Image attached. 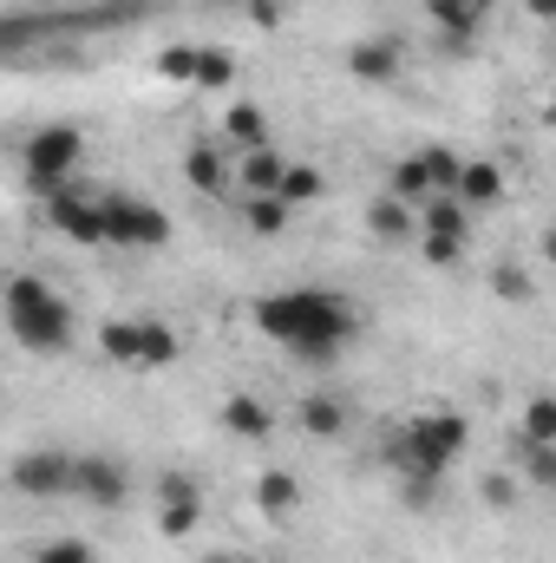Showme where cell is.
Segmentation results:
<instances>
[{"mask_svg":"<svg viewBox=\"0 0 556 563\" xmlns=\"http://www.w3.org/2000/svg\"><path fill=\"white\" fill-rule=\"evenodd\" d=\"M26 184L40 190V197H53V190H66L79 170H86V132L79 125H40L33 139H26Z\"/></svg>","mask_w":556,"mask_h":563,"instance_id":"4","label":"cell"},{"mask_svg":"<svg viewBox=\"0 0 556 563\" xmlns=\"http://www.w3.org/2000/svg\"><path fill=\"white\" fill-rule=\"evenodd\" d=\"M197 525H203V498H177V505L157 511V531L164 538H197Z\"/></svg>","mask_w":556,"mask_h":563,"instance_id":"26","label":"cell"},{"mask_svg":"<svg viewBox=\"0 0 556 563\" xmlns=\"http://www.w3.org/2000/svg\"><path fill=\"white\" fill-rule=\"evenodd\" d=\"M465 243H471V210L458 197H425V210H419V250H425V263L452 269L465 256Z\"/></svg>","mask_w":556,"mask_h":563,"instance_id":"7","label":"cell"},{"mask_svg":"<svg viewBox=\"0 0 556 563\" xmlns=\"http://www.w3.org/2000/svg\"><path fill=\"white\" fill-rule=\"evenodd\" d=\"M157 73L177 79V86H230L236 79V59H230V46H164L157 53Z\"/></svg>","mask_w":556,"mask_h":563,"instance_id":"9","label":"cell"},{"mask_svg":"<svg viewBox=\"0 0 556 563\" xmlns=\"http://www.w3.org/2000/svg\"><path fill=\"white\" fill-rule=\"evenodd\" d=\"M0 308H7V328H13L20 347H33V354H66L73 347V308H66V295L53 282L7 276Z\"/></svg>","mask_w":556,"mask_h":563,"instance_id":"3","label":"cell"},{"mask_svg":"<svg viewBox=\"0 0 556 563\" xmlns=\"http://www.w3.org/2000/svg\"><path fill=\"white\" fill-rule=\"evenodd\" d=\"M419 164H425V190H432V197H452V184H458V164H465V157H458V151H445V144H425V151H419Z\"/></svg>","mask_w":556,"mask_h":563,"instance_id":"23","label":"cell"},{"mask_svg":"<svg viewBox=\"0 0 556 563\" xmlns=\"http://www.w3.org/2000/svg\"><path fill=\"white\" fill-rule=\"evenodd\" d=\"M524 7H531L537 20H551V13H556V0H524Z\"/></svg>","mask_w":556,"mask_h":563,"instance_id":"32","label":"cell"},{"mask_svg":"<svg viewBox=\"0 0 556 563\" xmlns=\"http://www.w3.org/2000/svg\"><path fill=\"white\" fill-rule=\"evenodd\" d=\"M249 314H256V334H269L294 361H334L360 334V308L327 288H276Z\"/></svg>","mask_w":556,"mask_h":563,"instance_id":"1","label":"cell"},{"mask_svg":"<svg viewBox=\"0 0 556 563\" xmlns=\"http://www.w3.org/2000/svg\"><path fill=\"white\" fill-rule=\"evenodd\" d=\"M99 347H105V361L138 367V374L177 361V334H170L164 321H151V314H138V321H132V314H125V321H105V328H99Z\"/></svg>","mask_w":556,"mask_h":563,"instance_id":"5","label":"cell"},{"mask_svg":"<svg viewBox=\"0 0 556 563\" xmlns=\"http://www.w3.org/2000/svg\"><path fill=\"white\" fill-rule=\"evenodd\" d=\"M425 7V20L445 33V40H465V33H478L485 20H491V0H419Z\"/></svg>","mask_w":556,"mask_h":563,"instance_id":"14","label":"cell"},{"mask_svg":"<svg viewBox=\"0 0 556 563\" xmlns=\"http://www.w3.org/2000/svg\"><path fill=\"white\" fill-rule=\"evenodd\" d=\"M491 288H498L504 301H531V269H524V263H498Z\"/></svg>","mask_w":556,"mask_h":563,"instance_id":"29","label":"cell"},{"mask_svg":"<svg viewBox=\"0 0 556 563\" xmlns=\"http://www.w3.org/2000/svg\"><path fill=\"white\" fill-rule=\"evenodd\" d=\"M294 426H301L308 439H341V432H347V400H341V394H308V400L294 407Z\"/></svg>","mask_w":556,"mask_h":563,"instance_id":"16","label":"cell"},{"mask_svg":"<svg viewBox=\"0 0 556 563\" xmlns=\"http://www.w3.org/2000/svg\"><path fill=\"white\" fill-rule=\"evenodd\" d=\"M465 439H471V426L458 420V413H419V420H407L393 432L387 459H393V472L407 478V498H413V505H432V485L458 465Z\"/></svg>","mask_w":556,"mask_h":563,"instance_id":"2","label":"cell"},{"mask_svg":"<svg viewBox=\"0 0 556 563\" xmlns=\"http://www.w3.org/2000/svg\"><path fill=\"white\" fill-rule=\"evenodd\" d=\"M33 563H99V551H92L86 538H46V544L33 551Z\"/></svg>","mask_w":556,"mask_h":563,"instance_id":"28","label":"cell"},{"mask_svg":"<svg viewBox=\"0 0 556 563\" xmlns=\"http://www.w3.org/2000/svg\"><path fill=\"white\" fill-rule=\"evenodd\" d=\"M223 432H236V439H269V432H276V413H269L256 394H230V400H223Z\"/></svg>","mask_w":556,"mask_h":563,"instance_id":"20","label":"cell"},{"mask_svg":"<svg viewBox=\"0 0 556 563\" xmlns=\"http://www.w3.org/2000/svg\"><path fill=\"white\" fill-rule=\"evenodd\" d=\"M230 177L243 184V197H276V184H281V157L263 144V151H243L236 164H230Z\"/></svg>","mask_w":556,"mask_h":563,"instance_id":"18","label":"cell"},{"mask_svg":"<svg viewBox=\"0 0 556 563\" xmlns=\"http://www.w3.org/2000/svg\"><path fill=\"white\" fill-rule=\"evenodd\" d=\"M387 197H400V203H413V210L432 197V190H425V164H419V151H413V157H400V164L387 170Z\"/></svg>","mask_w":556,"mask_h":563,"instance_id":"24","label":"cell"},{"mask_svg":"<svg viewBox=\"0 0 556 563\" xmlns=\"http://www.w3.org/2000/svg\"><path fill=\"white\" fill-rule=\"evenodd\" d=\"M223 144H230V151H263V144H269V112L249 106V99H236V106L223 112Z\"/></svg>","mask_w":556,"mask_h":563,"instance_id":"17","label":"cell"},{"mask_svg":"<svg viewBox=\"0 0 556 563\" xmlns=\"http://www.w3.org/2000/svg\"><path fill=\"white\" fill-rule=\"evenodd\" d=\"M452 197H458L465 210H485V203H498V197H504V170H498L491 157H465V164H458Z\"/></svg>","mask_w":556,"mask_h":563,"instance_id":"13","label":"cell"},{"mask_svg":"<svg viewBox=\"0 0 556 563\" xmlns=\"http://www.w3.org/2000/svg\"><path fill=\"white\" fill-rule=\"evenodd\" d=\"M46 217H53V230L66 236V243H105V217H99V197L73 177L66 190H53L46 197Z\"/></svg>","mask_w":556,"mask_h":563,"instance_id":"11","label":"cell"},{"mask_svg":"<svg viewBox=\"0 0 556 563\" xmlns=\"http://www.w3.org/2000/svg\"><path fill=\"white\" fill-rule=\"evenodd\" d=\"M367 230H374V243H413L419 236V210L413 203H400V197H380V203L367 210Z\"/></svg>","mask_w":556,"mask_h":563,"instance_id":"19","label":"cell"},{"mask_svg":"<svg viewBox=\"0 0 556 563\" xmlns=\"http://www.w3.org/2000/svg\"><path fill=\"white\" fill-rule=\"evenodd\" d=\"M288 217H294V210H288L281 197H243V223H249L256 236H281Z\"/></svg>","mask_w":556,"mask_h":563,"instance_id":"25","label":"cell"},{"mask_svg":"<svg viewBox=\"0 0 556 563\" xmlns=\"http://www.w3.org/2000/svg\"><path fill=\"white\" fill-rule=\"evenodd\" d=\"M177 498H197V478H184V472H164V478H157V505H177Z\"/></svg>","mask_w":556,"mask_h":563,"instance_id":"30","label":"cell"},{"mask_svg":"<svg viewBox=\"0 0 556 563\" xmlns=\"http://www.w3.org/2000/svg\"><path fill=\"white\" fill-rule=\"evenodd\" d=\"M524 445H556V400L551 394H537L524 407Z\"/></svg>","mask_w":556,"mask_h":563,"instance_id":"27","label":"cell"},{"mask_svg":"<svg viewBox=\"0 0 556 563\" xmlns=\"http://www.w3.org/2000/svg\"><path fill=\"white\" fill-rule=\"evenodd\" d=\"M99 217H105V243H119V250H164L170 243V217L151 197L112 190V197H99Z\"/></svg>","mask_w":556,"mask_h":563,"instance_id":"6","label":"cell"},{"mask_svg":"<svg viewBox=\"0 0 556 563\" xmlns=\"http://www.w3.org/2000/svg\"><path fill=\"white\" fill-rule=\"evenodd\" d=\"M400 66H407V46H400L393 33H374V40H354V46H347V73H354L360 86L400 79Z\"/></svg>","mask_w":556,"mask_h":563,"instance_id":"12","label":"cell"},{"mask_svg":"<svg viewBox=\"0 0 556 563\" xmlns=\"http://www.w3.org/2000/svg\"><path fill=\"white\" fill-rule=\"evenodd\" d=\"M321 190H327V177H321L314 164H281V184H276V197L288 203V210H294V203H314Z\"/></svg>","mask_w":556,"mask_h":563,"instance_id":"22","label":"cell"},{"mask_svg":"<svg viewBox=\"0 0 556 563\" xmlns=\"http://www.w3.org/2000/svg\"><path fill=\"white\" fill-rule=\"evenodd\" d=\"M184 177L203 190V197H223L236 177H230V151H216V144H190L184 151Z\"/></svg>","mask_w":556,"mask_h":563,"instance_id":"15","label":"cell"},{"mask_svg":"<svg viewBox=\"0 0 556 563\" xmlns=\"http://www.w3.org/2000/svg\"><path fill=\"white\" fill-rule=\"evenodd\" d=\"M7 485H13L20 498H66V492H73V452H59V445L20 452L13 472H7Z\"/></svg>","mask_w":556,"mask_h":563,"instance_id":"8","label":"cell"},{"mask_svg":"<svg viewBox=\"0 0 556 563\" xmlns=\"http://www.w3.org/2000/svg\"><path fill=\"white\" fill-rule=\"evenodd\" d=\"M210 563H230V558H210Z\"/></svg>","mask_w":556,"mask_h":563,"instance_id":"33","label":"cell"},{"mask_svg":"<svg viewBox=\"0 0 556 563\" xmlns=\"http://www.w3.org/2000/svg\"><path fill=\"white\" fill-rule=\"evenodd\" d=\"M73 498H86L99 511H119L132 498V472L112 452H86V459H73Z\"/></svg>","mask_w":556,"mask_h":563,"instance_id":"10","label":"cell"},{"mask_svg":"<svg viewBox=\"0 0 556 563\" xmlns=\"http://www.w3.org/2000/svg\"><path fill=\"white\" fill-rule=\"evenodd\" d=\"M256 505H263V518H294V505H301V478L294 472H263L256 478Z\"/></svg>","mask_w":556,"mask_h":563,"instance_id":"21","label":"cell"},{"mask_svg":"<svg viewBox=\"0 0 556 563\" xmlns=\"http://www.w3.org/2000/svg\"><path fill=\"white\" fill-rule=\"evenodd\" d=\"M243 7H249V20H256L263 33H276L281 26V0H243Z\"/></svg>","mask_w":556,"mask_h":563,"instance_id":"31","label":"cell"}]
</instances>
